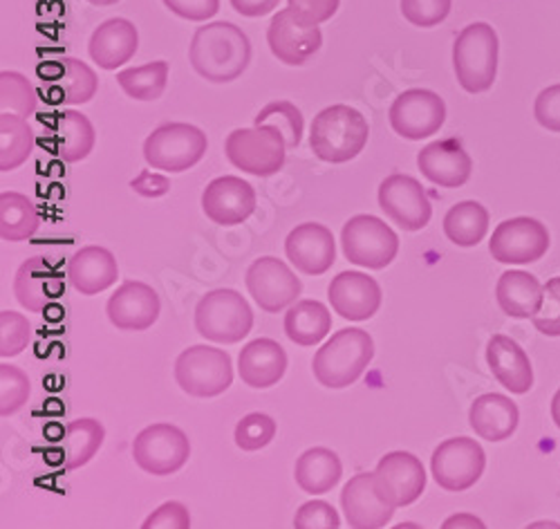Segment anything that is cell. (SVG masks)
Here are the masks:
<instances>
[{"label":"cell","mask_w":560,"mask_h":529,"mask_svg":"<svg viewBox=\"0 0 560 529\" xmlns=\"http://www.w3.org/2000/svg\"><path fill=\"white\" fill-rule=\"evenodd\" d=\"M189 59L194 70L211 83L236 81L252 61L249 36L233 23L218 21L196 30Z\"/></svg>","instance_id":"1"},{"label":"cell","mask_w":560,"mask_h":529,"mask_svg":"<svg viewBox=\"0 0 560 529\" xmlns=\"http://www.w3.org/2000/svg\"><path fill=\"white\" fill-rule=\"evenodd\" d=\"M375 359V342L361 327H343L314 355L312 370L325 389L341 391L354 383Z\"/></svg>","instance_id":"2"},{"label":"cell","mask_w":560,"mask_h":529,"mask_svg":"<svg viewBox=\"0 0 560 529\" xmlns=\"http://www.w3.org/2000/svg\"><path fill=\"white\" fill-rule=\"evenodd\" d=\"M370 137L365 117L350 106H330L320 111L310 130L312 153L328 164H343L361 156Z\"/></svg>","instance_id":"3"},{"label":"cell","mask_w":560,"mask_h":529,"mask_svg":"<svg viewBox=\"0 0 560 529\" xmlns=\"http://www.w3.org/2000/svg\"><path fill=\"white\" fill-rule=\"evenodd\" d=\"M453 68L457 83L471 94L493 85L498 74V34L487 23L464 27L453 45Z\"/></svg>","instance_id":"4"},{"label":"cell","mask_w":560,"mask_h":529,"mask_svg":"<svg viewBox=\"0 0 560 529\" xmlns=\"http://www.w3.org/2000/svg\"><path fill=\"white\" fill-rule=\"evenodd\" d=\"M288 141L276 126L262 124L233 130L224 141L226 160L243 173L269 177L285 164Z\"/></svg>","instance_id":"5"},{"label":"cell","mask_w":560,"mask_h":529,"mask_svg":"<svg viewBox=\"0 0 560 529\" xmlns=\"http://www.w3.org/2000/svg\"><path fill=\"white\" fill-rule=\"evenodd\" d=\"M254 327V312L236 290H213L196 306V330L215 344H238Z\"/></svg>","instance_id":"6"},{"label":"cell","mask_w":560,"mask_h":529,"mask_svg":"<svg viewBox=\"0 0 560 529\" xmlns=\"http://www.w3.org/2000/svg\"><path fill=\"white\" fill-rule=\"evenodd\" d=\"M209 147L207 135L191 124H162L144 141V160L158 171L182 173L196 166Z\"/></svg>","instance_id":"7"},{"label":"cell","mask_w":560,"mask_h":529,"mask_svg":"<svg viewBox=\"0 0 560 529\" xmlns=\"http://www.w3.org/2000/svg\"><path fill=\"white\" fill-rule=\"evenodd\" d=\"M177 387L194 398H218L233 381L231 357L211 346L186 348L175 361Z\"/></svg>","instance_id":"8"},{"label":"cell","mask_w":560,"mask_h":529,"mask_svg":"<svg viewBox=\"0 0 560 529\" xmlns=\"http://www.w3.org/2000/svg\"><path fill=\"white\" fill-rule=\"evenodd\" d=\"M341 248L352 265L386 269L399 254V238L382 218L361 214L346 222Z\"/></svg>","instance_id":"9"},{"label":"cell","mask_w":560,"mask_h":529,"mask_svg":"<svg viewBox=\"0 0 560 529\" xmlns=\"http://www.w3.org/2000/svg\"><path fill=\"white\" fill-rule=\"evenodd\" d=\"M191 456V442L175 424L147 426L132 442V458L139 469L151 475H171Z\"/></svg>","instance_id":"10"},{"label":"cell","mask_w":560,"mask_h":529,"mask_svg":"<svg viewBox=\"0 0 560 529\" xmlns=\"http://www.w3.org/2000/svg\"><path fill=\"white\" fill-rule=\"evenodd\" d=\"M485 467V449L476 440L464 436L442 442L431 458L435 483L446 492L471 490L482 478Z\"/></svg>","instance_id":"11"},{"label":"cell","mask_w":560,"mask_h":529,"mask_svg":"<svg viewBox=\"0 0 560 529\" xmlns=\"http://www.w3.org/2000/svg\"><path fill=\"white\" fill-rule=\"evenodd\" d=\"M245 283L260 310L271 314L294 306L303 292L299 276L283 261L273 256L256 258L247 269Z\"/></svg>","instance_id":"12"},{"label":"cell","mask_w":560,"mask_h":529,"mask_svg":"<svg viewBox=\"0 0 560 529\" xmlns=\"http://www.w3.org/2000/svg\"><path fill=\"white\" fill-rule=\"evenodd\" d=\"M446 119V104L433 90L412 88L401 92L390 106L393 130L410 141L433 137Z\"/></svg>","instance_id":"13"},{"label":"cell","mask_w":560,"mask_h":529,"mask_svg":"<svg viewBox=\"0 0 560 529\" xmlns=\"http://www.w3.org/2000/svg\"><path fill=\"white\" fill-rule=\"evenodd\" d=\"M549 250V231L534 218H511L495 227L489 252L502 265H527Z\"/></svg>","instance_id":"14"},{"label":"cell","mask_w":560,"mask_h":529,"mask_svg":"<svg viewBox=\"0 0 560 529\" xmlns=\"http://www.w3.org/2000/svg\"><path fill=\"white\" fill-rule=\"evenodd\" d=\"M380 207L404 231H422L433 216L427 188L404 173H395L380 184Z\"/></svg>","instance_id":"15"},{"label":"cell","mask_w":560,"mask_h":529,"mask_svg":"<svg viewBox=\"0 0 560 529\" xmlns=\"http://www.w3.org/2000/svg\"><path fill=\"white\" fill-rule=\"evenodd\" d=\"M372 473L380 496L395 509L412 505L427 490L424 464L408 451L386 453Z\"/></svg>","instance_id":"16"},{"label":"cell","mask_w":560,"mask_h":529,"mask_svg":"<svg viewBox=\"0 0 560 529\" xmlns=\"http://www.w3.org/2000/svg\"><path fill=\"white\" fill-rule=\"evenodd\" d=\"M320 30L318 25L303 23L288 8L278 12L267 30V43L271 55L285 66H303L320 50Z\"/></svg>","instance_id":"17"},{"label":"cell","mask_w":560,"mask_h":529,"mask_svg":"<svg viewBox=\"0 0 560 529\" xmlns=\"http://www.w3.org/2000/svg\"><path fill=\"white\" fill-rule=\"evenodd\" d=\"M202 211L215 225H241L256 211V191L236 175L215 177L202 194Z\"/></svg>","instance_id":"18"},{"label":"cell","mask_w":560,"mask_h":529,"mask_svg":"<svg viewBox=\"0 0 560 529\" xmlns=\"http://www.w3.org/2000/svg\"><path fill=\"white\" fill-rule=\"evenodd\" d=\"M160 297L142 280H126L108 299L106 314L117 330L142 332L160 319Z\"/></svg>","instance_id":"19"},{"label":"cell","mask_w":560,"mask_h":529,"mask_svg":"<svg viewBox=\"0 0 560 529\" xmlns=\"http://www.w3.org/2000/svg\"><path fill=\"white\" fill-rule=\"evenodd\" d=\"M285 254L303 274L320 276L337 261L335 235L320 222H303L290 231L285 240Z\"/></svg>","instance_id":"20"},{"label":"cell","mask_w":560,"mask_h":529,"mask_svg":"<svg viewBox=\"0 0 560 529\" xmlns=\"http://www.w3.org/2000/svg\"><path fill=\"white\" fill-rule=\"evenodd\" d=\"M328 299L346 321H368L382 308V287L363 272H341L328 287Z\"/></svg>","instance_id":"21"},{"label":"cell","mask_w":560,"mask_h":529,"mask_svg":"<svg viewBox=\"0 0 560 529\" xmlns=\"http://www.w3.org/2000/svg\"><path fill=\"white\" fill-rule=\"evenodd\" d=\"M341 507L354 529H382L395 514V507L375 487V473H357L350 478L341 492Z\"/></svg>","instance_id":"22"},{"label":"cell","mask_w":560,"mask_h":529,"mask_svg":"<svg viewBox=\"0 0 560 529\" xmlns=\"http://www.w3.org/2000/svg\"><path fill=\"white\" fill-rule=\"evenodd\" d=\"M417 166L427 180L444 188H457L469 182L474 171L471 156L464 151L459 139H442L424 147L417 156Z\"/></svg>","instance_id":"23"},{"label":"cell","mask_w":560,"mask_h":529,"mask_svg":"<svg viewBox=\"0 0 560 529\" xmlns=\"http://www.w3.org/2000/svg\"><path fill=\"white\" fill-rule=\"evenodd\" d=\"M63 292L57 269L40 256L27 258L14 276V297L30 312H43Z\"/></svg>","instance_id":"24"},{"label":"cell","mask_w":560,"mask_h":529,"mask_svg":"<svg viewBox=\"0 0 560 529\" xmlns=\"http://www.w3.org/2000/svg\"><path fill=\"white\" fill-rule=\"evenodd\" d=\"M137 27L126 19H110L92 32L88 53L102 70H117L137 55Z\"/></svg>","instance_id":"25"},{"label":"cell","mask_w":560,"mask_h":529,"mask_svg":"<svg viewBox=\"0 0 560 529\" xmlns=\"http://www.w3.org/2000/svg\"><path fill=\"white\" fill-rule=\"evenodd\" d=\"M119 278V265L106 248L92 245L79 250L68 263V280L77 292L92 297L113 287Z\"/></svg>","instance_id":"26"},{"label":"cell","mask_w":560,"mask_h":529,"mask_svg":"<svg viewBox=\"0 0 560 529\" xmlns=\"http://www.w3.org/2000/svg\"><path fill=\"white\" fill-rule=\"evenodd\" d=\"M487 361L504 389L525 395L534 387V370L527 353L506 334H495L487 346Z\"/></svg>","instance_id":"27"},{"label":"cell","mask_w":560,"mask_h":529,"mask_svg":"<svg viewBox=\"0 0 560 529\" xmlns=\"http://www.w3.org/2000/svg\"><path fill=\"white\" fill-rule=\"evenodd\" d=\"M288 355L273 340H256L247 344L238 357V372L249 389H271L285 377Z\"/></svg>","instance_id":"28"},{"label":"cell","mask_w":560,"mask_h":529,"mask_svg":"<svg viewBox=\"0 0 560 529\" xmlns=\"http://www.w3.org/2000/svg\"><path fill=\"white\" fill-rule=\"evenodd\" d=\"M55 72L40 70L43 77L50 79V97L52 104H88L97 94L100 79L90 66L79 59H61L52 64Z\"/></svg>","instance_id":"29"},{"label":"cell","mask_w":560,"mask_h":529,"mask_svg":"<svg viewBox=\"0 0 560 529\" xmlns=\"http://www.w3.org/2000/svg\"><path fill=\"white\" fill-rule=\"evenodd\" d=\"M518 406L500 393L480 395L469 413L471 428L487 442H502L511 438L513 430L518 428Z\"/></svg>","instance_id":"30"},{"label":"cell","mask_w":560,"mask_h":529,"mask_svg":"<svg viewBox=\"0 0 560 529\" xmlns=\"http://www.w3.org/2000/svg\"><path fill=\"white\" fill-rule=\"evenodd\" d=\"M542 295L545 287L540 280L534 274L521 269L504 272L495 287L500 308L513 319H534L542 306Z\"/></svg>","instance_id":"31"},{"label":"cell","mask_w":560,"mask_h":529,"mask_svg":"<svg viewBox=\"0 0 560 529\" xmlns=\"http://www.w3.org/2000/svg\"><path fill=\"white\" fill-rule=\"evenodd\" d=\"M341 475H343V464L339 456L332 449H325V447H314L305 451L296 460V469H294L296 485L312 496H323L332 492L339 485Z\"/></svg>","instance_id":"32"},{"label":"cell","mask_w":560,"mask_h":529,"mask_svg":"<svg viewBox=\"0 0 560 529\" xmlns=\"http://www.w3.org/2000/svg\"><path fill=\"white\" fill-rule=\"evenodd\" d=\"M52 139H55V153L63 162H81L85 160L92 149H95L97 133L92 122L77 113V111H63L52 122Z\"/></svg>","instance_id":"33"},{"label":"cell","mask_w":560,"mask_h":529,"mask_svg":"<svg viewBox=\"0 0 560 529\" xmlns=\"http://www.w3.org/2000/svg\"><path fill=\"white\" fill-rule=\"evenodd\" d=\"M285 334L296 346H316L332 330L330 310L318 301H296L285 314Z\"/></svg>","instance_id":"34"},{"label":"cell","mask_w":560,"mask_h":529,"mask_svg":"<svg viewBox=\"0 0 560 529\" xmlns=\"http://www.w3.org/2000/svg\"><path fill=\"white\" fill-rule=\"evenodd\" d=\"M106 438V428L100 419L81 417L66 426L61 451H63V464L66 469L74 471L85 467L92 458L97 456Z\"/></svg>","instance_id":"35"},{"label":"cell","mask_w":560,"mask_h":529,"mask_svg":"<svg viewBox=\"0 0 560 529\" xmlns=\"http://www.w3.org/2000/svg\"><path fill=\"white\" fill-rule=\"evenodd\" d=\"M38 209L27 196L14 194V191L0 194V235L3 240L8 243L30 240L38 231Z\"/></svg>","instance_id":"36"},{"label":"cell","mask_w":560,"mask_h":529,"mask_svg":"<svg viewBox=\"0 0 560 529\" xmlns=\"http://www.w3.org/2000/svg\"><path fill=\"white\" fill-rule=\"evenodd\" d=\"M487 229L489 211L476 200L457 203L444 218V233L457 248H476L487 235Z\"/></svg>","instance_id":"37"},{"label":"cell","mask_w":560,"mask_h":529,"mask_svg":"<svg viewBox=\"0 0 560 529\" xmlns=\"http://www.w3.org/2000/svg\"><path fill=\"white\" fill-rule=\"evenodd\" d=\"M34 151V133L25 117L0 113V171L8 173L27 162Z\"/></svg>","instance_id":"38"},{"label":"cell","mask_w":560,"mask_h":529,"mask_svg":"<svg viewBox=\"0 0 560 529\" xmlns=\"http://www.w3.org/2000/svg\"><path fill=\"white\" fill-rule=\"evenodd\" d=\"M117 83L135 102H155L160 100L168 83V64L153 61L139 68H128L117 74Z\"/></svg>","instance_id":"39"},{"label":"cell","mask_w":560,"mask_h":529,"mask_svg":"<svg viewBox=\"0 0 560 529\" xmlns=\"http://www.w3.org/2000/svg\"><path fill=\"white\" fill-rule=\"evenodd\" d=\"M36 90L27 77L19 72L0 74V108H3V113H16L30 119L36 113Z\"/></svg>","instance_id":"40"},{"label":"cell","mask_w":560,"mask_h":529,"mask_svg":"<svg viewBox=\"0 0 560 529\" xmlns=\"http://www.w3.org/2000/svg\"><path fill=\"white\" fill-rule=\"evenodd\" d=\"M262 124H271L280 133H283L285 141H288V149L301 147L305 122H303V113L292 102H271V104H267L254 119V126H262Z\"/></svg>","instance_id":"41"},{"label":"cell","mask_w":560,"mask_h":529,"mask_svg":"<svg viewBox=\"0 0 560 529\" xmlns=\"http://www.w3.org/2000/svg\"><path fill=\"white\" fill-rule=\"evenodd\" d=\"M32 395L30 377L12 364L0 366V415L10 417L19 413Z\"/></svg>","instance_id":"42"},{"label":"cell","mask_w":560,"mask_h":529,"mask_svg":"<svg viewBox=\"0 0 560 529\" xmlns=\"http://www.w3.org/2000/svg\"><path fill=\"white\" fill-rule=\"evenodd\" d=\"M32 342V325L27 317L14 310L0 312V357H16Z\"/></svg>","instance_id":"43"},{"label":"cell","mask_w":560,"mask_h":529,"mask_svg":"<svg viewBox=\"0 0 560 529\" xmlns=\"http://www.w3.org/2000/svg\"><path fill=\"white\" fill-rule=\"evenodd\" d=\"M276 438V422L265 413H249L236 426V445L243 451H260Z\"/></svg>","instance_id":"44"},{"label":"cell","mask_w":560,"mask_h":529,"mask_svg":"<svg viewBox=\"0 0 560 529\" xmlns=\"http://www.w3.org/2000/svg\"><path fill=\"white\" fill-rule=\"evenodd\" d=\"M401 14L415 27H435L451 14V0H401Z\"/></svg>","instance_id":"45"},{"label":"cell","mask_w":560,"mask_h":529,"mask_svg":"<svg viewBox=\"0 0 560 529\" xmlns=\"http://www.w3.org/2000/svg\"><path fill=\"white\" fill-rule=\"evenodd\" d=\"M534 325L547 336H560V276L547 280L542 306L534 317Z\"/></svg>","instance_id":"46"},{"label":"cell","mask_w":560,"mask_h":529,"mask_svg":"<svg viewBox=\"0 0 560 529\" xmlns=\"http://www.w3.org/2000/svg\"><path fill=\"white\" fill-rule=\"evenodd\" d=\"M339 525L337 509L325 501H310L294 516V527L299 529H337Z\"/></svg>","instance_id":"47"},{"label":"cell","mask_w":560,"mask_h":529,"mask_svg":"<svg viewBox=\"0 0 560 529\" xmlns=\"http://www.w3.org/2000/svg\"><path fill=\"white\" fill-rule=\"evenodd\" d=\"M191 527V514L182 503H164L160 505L147 520L144 529H189Z\"/></svg>","instance_id":"48"},{"label":"cell","mask_w":560,"mask_h":529,"mask_svg":"<svg viewBox=\"0 0 560 529\" xmlns=\"http://www.w3.org/2000/svg\"><path fill=\"white\" fill-rule=\"evenodd\" d=\"M288 3L296 19L310 25H320L337 14L341 0H288Z\"/></svg>","instance_id":"49"},{"label":"cell","mask_w":560,"mask_h":529,"mask_svg":"<svg viewBox=\"0 0 560 529\" xmlns=\"http://www.w3.org/2000/svg\"><path fill=\"white\" fill-rule=\"evenodd\" d=\"M534 115L542 128L560 133V83L551 85L538 94Z\"/></svg>","instance_id":"50"},{"label":"cell","mask_w":560,"mask_h":529,"mask_svg":"<svg viewBox=\"0 0 560 529\" xmlns=\"http://www.w3.org/2000/svg\"><path fill=\"white\" fill-rule=\"evenodd\" d=\"M162 3L186 21H207L220 10V0H162Z\"/></svg>","instance_id":"51"},{"label":"cell","mask_w":560,"mask_h":529,"mask_svg":"<svg viewBox=\"0 0 560 529\" xmlns=\"http://www.w3.org/2000/svg\"><path fill=\"white\" fill-rule=\"evenodd\" d=\"M130 188L142 198H162L171 191V180L160 173L142 171L130 182Z\"/></svg>","instance_id":"52"},{"label":"cell","mask_w":560,"mask_h":529,"mask_svg":"<svg viewBox=\"0 0 560 529\" xmlns=\"http://www.w3.org/2000/svg\"><path fill=\"white\" fill-rule=\"evenodd\" d=\"M278 3L280 0H231V8L243 16L258 19V16L273 12L278 8Z\"/></svg>","instance_id":"53"},{"label":"cell","mask_w":560,"mask_h":529,"mask_svg":"<svg viewBox=\"0 0 560 529\" xmlns=\"http://www.w3.org/2000/svg\"><path fill=\"white\" fill-rule=\"evenodd\" d=\"M444 527H446V529H448V527H485V522L478 520V518L471 516V514H457V516L448 518V520L444 522Z\"/></svg>","instance_id":"54"},{"label":"cell","mask_w":560,"mask_h":529,"mask_svg":"<svg viewBox=\"0 0 560 529\" xmlns=\"http://www.w3.org/2000/svg\"><path fill=\"white\" fill-rule=\"evenodd\" d=\"M551 417H553V422H556V426L560 428V391L553 395V400H551Z\"/></svg>","instance_id":"55"},{"label":"cell","mask_w":560,"mask_h":529,"mask_svg":"<svg viewBox=\"0 0 560 529\" xmlns=\"http://www.w3.org/2000/svg\"><path fill=\"white\" fill-rule=\"evenodd\" d=\"M88 3H92V5H100V8H108V5L119 3V0H88Z\"/></svg>","instance_id":"56"}]
</instances>
